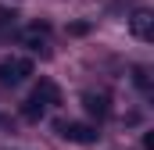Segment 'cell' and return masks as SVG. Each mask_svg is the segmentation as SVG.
I'll use <instances>...</instances> for the list:
<instances>
[{
  "instance_id": "cell-9",
  "label": "cell",
  "mask_w": 154,
  "mask_h": 150,
  "mask_svg": "<svg viewBox=\"0 0 154 150\" xmlns=\"http://www.w3.org/2000/svg\"><path fill=\"white\" fill-rule=\"evenodd\" d=\"M133 82H136L143 93L151 89V79H147V68H143V64H136V68H133Z\"/></svg>"
},
{
  "instance_id": "cell-3",
  "label": "cell",
  "mask_w": 154,
  "mask_h": 150,
  "mask_svg": "<svg viewBox=\"0 0 154 150\" xmlns=\"http://www.w3.org/2000/svg\"><path fill=\"white\" fill-rule=\"evenodd\" d=\"M82 107L90 118H97V122H104L108 114H111V100L104 97V93H82Z\"/></svg>"
},
{
  "instance_id": "cell-6",
  "label": "cell",
  "mask_w": 154,
  "mask_h": 150,
  "mask_svg": "<svg viewBox=\"0 0 154 150\" xmlns=\"http://www.w3.org/2000/svg\"><path fill=\"white\" fill-rule=\"evenodd\" d=\"M22 39H25V43H29L32 50H39V46H43V43L50 39V25H47V22H32V25H29V29L22 32Z\"/></svg>"
},
{
  "instance_id": "cell-4",
  "label": "cell",
  "mask_w": 154,
  "mask_h": 150,
  "mask_svg": "<svg viewBox=\"0 0 154 150\" xmlns=\"http://www.w3.org/2000/svg\"><path fill=\"white\" fill-rule=\"evenodd\" d=\"M129 29H133L136 39H151L154 36V14L151 11H136V14L129 18Z\"/></svg>"
},
{
  "instance_id": "cell-2",
  "label": "cell",
  "mask_w": 154,
  "mask_h": 150,
  "mask_svg": "<svg viewBox=\"0 0 154 150\" xmlns=\"http://www.w3.org/2000/svg\"><path fill=\"white\" fill-rule=\"evenodd\" d=\"M57 136L68 140V143H79V147H93L100 132L93 125H86V122H57Z\"/></svg>"
},
{
  "instance_id": "cell-11",
  "label": "cell",
  "mask_w": 154,
  "mask_h": 150,
  "mask_svg": "<svg viewBox=\"0 0 154 150\" xmlns=\"http://www.w3.org/2000/svg\"><path fill=\"white\" fill-rule=\"evenodd\" d=\"M143 150H154V132H143Z\"/></svg>"
},
{
  "instance_id": "cell-1",
  "label": "cell",
  "mask_w": 154,
  "mask_h": 150,
  "mask_svg": "<svg viewBox=\"0 0 154 150\" xmlns=\"http://www.w3.org/2000/svg\"><path fill=\"white\" fill-rule=\"evenodd\" d=\"M29 75H32L29 57H4L0 61V86H22Z\"/></svg>"
},
{
  "instance_id": "cell-8",
  "label": "cell",
  "mask_w": 154,
  "mask_h": 150,
  "mask_svg": "<svg viewBox=\"0 0 154 150\" xmlns=\"http://www.w3.org/2000/svg\"><path fill=\"white\" fill-rule=\"evenodd\" d=\"M14 22H18V11L14 7H0V32L4 29H14Z\"/></svg>"
},
{
  "instance_id": "cell-10",
  "label": "cell",
  "mask_w": 154,
  "mask_h": 150,
  "mask_svg": "<svg viewBox=\"0 0 154 150\" xmlns=\"http://www.w3.org/2000/svg\"><path fill=\"white\" fill-rule=\"evenodd\" d=\"M68 32H72V36H86V32H90V22H72Z\"/></svg>"
},
{
  "instance_id": "cell-5",
  "label": "cell",
  "mask_w": 154,
  "mask_h": 150,
  "mask_svg": "<svg viewBox=\"0 0 154 150\" xmlns=\"http://www.w3.org/2000/svg\"><path fill=\"white\" fill-rule=\"evenodd\" d=\"M32 97H36L39 104H61V89H57V82H50V79H39L36 86H32Z\"/></svg>"
},
{
  "instance_id": "cell-7",
  "label": "cell",
  "mask_w": 154,
  "mask_h": 150,
  "mask_svg": "<svg viewBox=\"0 0 154 150\" xmlns=\"http://www.w3.org/2000/svg\"><path fill=\"white\" fill-rule=\"evenodd\" d=\"M43 111H47V104H39L36 97H29V100L22 104V118H25V122H39Z\"/></svg>"
}]
</instances>
